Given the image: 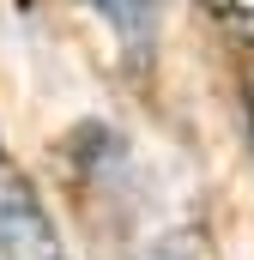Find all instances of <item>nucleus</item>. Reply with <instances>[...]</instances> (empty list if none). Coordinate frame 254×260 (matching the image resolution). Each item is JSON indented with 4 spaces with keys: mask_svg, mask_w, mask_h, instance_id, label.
Wrapping results in <instances>:
<instances>
[{
    "mask_svg": "<svg viewBox=\"0 0 254 260\" xmlns=\"http://www.w3.org/2000/svg\"><path fill=\"white\" fill-rule=\"evenodd\" d=\"M0 260H73L55 218L18 170H0Z\"/></svg>",
    "mask_w": 254,
    "mask_h": 260,
    "instance_id": "nucleus-1",
    "label": "nucleus"
},
{
    "mask_svg": "<svg viewBox=\"0 0 254 260\" xmlns=\"http://www.w3.org/2000/svg\"><path fill=\"white\" fill-rule=\"evenodd\" d=\"M200 12H206L230 43L254 49V0H200Z\"/></svg>",
    "mask_w": 254,
    "mask_h": 260,
    "instance_id": "nucleus-2",
    "label": "nucleus"
},
{
    "mask_svg": "<svg viewBox=\"0 0 254 260\" xmlns=\"http://www.w3.org/2000/svg\"><path fill=\"white\" fill-rule=\"evenodd\" d=\"M157 260H212L206 254V236H170V242H164V248H157Z\"/></svg>",
    "mask_w": 254,
    "mask_h": 260,
    "instance_id": "nucleus-3",
    "label": "nucleus"
},
{
    "mask_svg": "<svg viewBox=\"0 0 254 260\" xmlns=\"http://www.w3.org/2000/svg\"><path fill=\"white\" fill-rule=\"evenodd\" d=\"M242 103H248V127H254V61H248V73H242Z\"/></svg>",
    "mask_w": 254,
    "mask_h": 260,
    "instance_id": "nucleus-4",
    "label": "nucleus"
}]
</instances>
